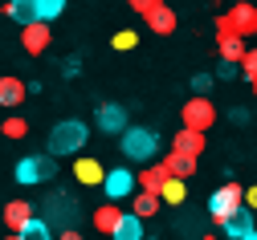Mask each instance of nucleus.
Instances as JSON below:
<instances>
[{
  "instance_id": "1",
  "label": "nucleus",
  "mask_w": 257,
  "mask_h": 240,
  "mask_svg": "<svg viewBox=\"0 0 257 240\" xmlns=\"http://www.w3.org/2000/svg\"><path fill=\"white\" fill-rule=\"evenodd\" d=\"M245 191H249V187H241V183H224V187L212 191V199H208V216H212L216 228H229V224L245 212Z\"/></svg>"
},
{
  "instance_id": "2",
  "label": "nucleus",
  "mask_w": 257,
  "mask_h": 240,
  "mask_svg": "<svg viewBox=\"0 0 257 240\" xmlns=\"http://www.w3.org/2000/svg\"><path fill=\"white\" fill-rule=\"evenodd\" d=\"M82 143H86V122H78V118H66L49 130V155L53 159L57 155H78Z\"/></svg>"
},
{
  "instance_id": "3",
  "label": "nucleus",
  "mask_w": 257,
  "mask_h": 240,
  "mask_svg": "<svg viewBox=\"0 0 257 240\" xmlns=\"http://www.w3.org/2000/svg\"><path fill=\"white\" fill-rule=\"evenodd\" d=\"M143 21H147V29L155 33V37H172V33H176V13L164 5V0H135V5H131Z\"/></svg>"
},
{
  "instance_id": "4",
  "label": "nucleus",
  "mask_w": 257,
  "mask_h": 240,
  "mask_svg": "<svg viewBox=\"0 0 257 240\" xmlns=\"http://www.w3.org/2000/svg\"><path fill=\"white\" fill-rule=\"evenodd\" d=\"M159 151V130H151V126H131V130H126L122 134V155L126 159H151Z\"/></svg>"
},
{
  "instance_id": "5",
  "label": "nucleus",
  "mask_w": 257,
  "mask_h": 240,
  "mask_svg": "<svg viewBox=\"0 0 257 240\" xmlns=\"http://www.w3.org/2000/svg\"><path fill=\"white\" fill-rule=\"evenodd\" d=\"M57 175V159L53 155H25L17 163V179L29 187V183H49Z\"/></svg>"
},
{
  "instance_id": "6",
  "label": "nucleus",
  "mask_w": 257,
  "mask_h": 240,
  "mask_svg": "<svg viewBox=\"0 0 257 240\" xmlns=\"http://www.w3.org/2000/svg\"><path fill=\"white\" fill-rule=\"evenodd\" d=\"M180 118H184V130L208 134V126H216V106H212V98H188L184 110H180Z\"/></svg>"
},
{
  "instance_id": "7",
  "label": "nucleus",
  "mask_w": 257,
  "mask_h": 240,
  "mask_svg": "<svg viewBox=\"0 0 257 240\" xmlns=\"http://www.w3.org/2000/svg\"><path fill=\"white\" fill-rule=\"evenodd\" d=\"M33 220H37V208H33L29 199H9V203H5V224H9L13 236H21Z\"/></svg>"
},
{
  "instance_id": "8",
  "label": "nucleus",
  "mask_w": 257,
  "mask_h": 240,
  "mask_svg": "<svg viewBox=\"0 0 257 240\" xmlns=\"http://www.w3.org/2000/svg\"><path fill=\"white\" fill-rule=\"evenodd\" d=\"M122 220H126V212L118 208L114 199H106L102 208H94V216H90V224H94V232H102V236H114Z\"/></svg>"
},
{
  "instance_id": "9",
  "label": "nucleus",
  "mask_w": 257,
  "mask_h": 240,
  "mask_svg": "<svg viewBox=\"0 0 257 240\" xmlns=\"http://www.w3.org/2000/svg\"><path fill=\"white\" fill-rule=\"evenodd\" d=\"M49 41H53V29H49L45 21L21 29V45H25V53H29V57H41V53L49 49Z\"/></svg>"
},
{
  "instance_id": "10",
  "label": "nucleus",
  "mask_w": 257,
  "mask_h": 240,
  "mask_svg": "<svg viewBox=\"0 0 257 240\" xmlns=\"http://www.w3.org/2000/svg\"><path fill=\"white\" fill-rule=\"evenodd\" d=\"M102 191L118 203L122 195H135V191H139V175H135V171H126V167H118V171L106 175V187H102Z\"/></svg>"
},
{
  "instance_id": "11",
  "label": "nucleus",
  "mask_w": 257,
  "mask_h": 240,
  "mask_svg": "<svg viewBox=\"0 0 257 240\" xmlns=\"http://www.w3.org/2000/svg\"><path fill=\"white\" fill-rule=\"evenodd\" d=\"M204 147H208V139H204L200 130H184V126H180L176 139H172V151H176V155H188V159H200Z\"/></svg>"
},
{
  "instance_id": "12",
  "label": "nucleus",
  "mask_w": 257,
  "mask_h": 240,
  "mask_svg": "<svg viewBox=\"0 0 257 240\" xmlns=\"http://www.w3.org/2000/svg\"><path fill=\"white\" fill-rule=\"evenodd\" d=\"M106 175H110V171H102L98 159H78L74 163V179L82 187H106Z\"/></svg>"
},
{
  "instance_id": "13",
  "label": "nucleus",
  "mask_w": 257,
  "mask_h": 240,
  "mask_svg": "<svg viewBox=\"0 0 257 240\" xmlns=\"http://www.w3.org/2000/svg\"><path fill=\"white\" fill-rule=\"evenodd\" d=\"M229 21H233V29H237L241 41L257 37V9H253V5H233V9H229Z\"/></svg>"
},
{
  "instance_id": "14",
  "label": "nucleus",
  "mask_w": 257,
  "mask_h": 240,
  "mask_svg": "<svg viewBox=\"0 0 257 240\" xmlns=\"http://www.w3.org/2000/svg\"><path fill=\"white\" fill-rule=\"evenodd\" d=\"M159 163H164V171H168L172 179H184V183L196 175V167H200V159H188V155H176V151H172V155H164Z\"/></svg>"
},
{
  "instance_id": "15",
  "label": "nucleus",
  "mask_w": 257,
  "mask_h": 240,
  "mask_svg": "<svg viewBox=\"0 0 257 240\" xmlns=\"http://www.w3.org/2000/svg\"><path fill=\"white\" fill-rule=\"evenodd\" d=\"M98 126H102L106 134H126V130H131V126H126V110H122V106H114V102L98 106Z\"/></svg>"
},
{
  "instance_id": "16",
  "label": "nucleus",
  "mask_w": 257,
  "mask_h": 240,
  "mask_svg": "<svg viewBox=\"0 0 257 240\" xmlns=\"http://www.w3.org/2000/svg\"><path fill=\"white\" fill-rule=\"evenodd\" d=\"M168 171H164V163H151V167H143L139 171V191H151V195H164V187H168Z\"/></svg>"
},
{
  "instance_id": "17",
  "label": "nucleus",
  "mask_w": 257,
  "mask_h": 240,
  "mask_svg": "<svg viewBox=\"0 0 257 240\" xmlns=\"http://www.w3.org/2000/svg\"><path fill=\"white\" fill-rule=\"evenodd\" d=\"M159 195H151V191H135L131 195V216H139V220H155L159 216Z\"/></svg>"
},
{
  "instance_id": "18",
  "label": "nucleus",
  "mask_w": 257,
  "mask_h": 240,
  "mask_svg": "<svg viewBox=\"0 0 257 240\" xmlns=\"http://www.w3.org/2000/svg\"><path fill=\"white\" fill-rule=\"evenodd\" d=\"M5 17L21 21V29H29V25L41 21V17H37V0H13V5H5Z\"/></svg>"
},
{
  "instance_id": "19",
  "label": "nucleus",
  "mask_w": 257,
  "mask_h": 240,
  "mask_svg": "<svg viewBox=\"0 0 257 240\" xmlns=\"http://www.w3.org/2000/svg\"><path fill=\"white\" fill-rule=\"evenodd\" d=\"M216 49H220V65H241L245 53H249V41H241V37H233V41H216Z\"/></svg>"
},
{
  "instance_id": "20",
  "label": "nucleus",
  "mask_w": 257,
  "mask_h": 240,
  "mask_svg": "<svg viewBox=\"0 0 257 240\" xmlns=\"http://www.w3.org/2000/svg\"><path fill=\"white\" fill-rule=\"evenodd\" d=\"M25 94H29V90H25L21 78H13V74H9V78H0V102H5V106H21Z\"/></svg>"
},
{
  "instance_id": "21",
  "label": "nucleus",
  "mask_w": 257,
  "mask_h": 240,
  "mask_svg": "<svg viewBox=\"0 0 257 240\" xmlns=\"http://www.w3.org/2000/svg\"><path fill=\"white\" fill-rule=\"evenodd\" d=\"M114 240H143V220H139V216H131V212H126V220L118 224V232H114Z\"/></svg>"
},
{
  "instance_id": "22",
  "label": "nucleus",
  "mask_w": 257,
  "mask_h": 240,
  "mask_svg": "<svg viewBox=\"0 0 257 240\" xmlns=\"http://www.w3.org/2000/svg\"><path fill=\"white\" fill-rule=\"evenodd\" d=\"M164 203H172V208H180V203L188 199V183L184 179H168V187H164V195H159Z\"/></svg>"
},
{
  "instance_id": "23",
  "label": "nucleus",
  "mask_w": 257,
  "mask_h": 240,
  "mask_svg": "<svg viewBox=\"0 0 257 240\" xmlns=\"http://www.w3.org/2000/svg\"><path fill=\"white\" fill-rule=\"evenodd\" d=\"M224 232H229V236H233V240H245V236H249V232H253V212H249V208H245V212H241V216H237V220H233V224H229V228H224Z\"/></svg>"
},
{
  "instance_id": "24",
  "label": "nucleus",
  "mask_w": 257,
  "mask_h": 240,
  "mask_svg": "<svg viewBox=\"0 0 257 240\" xmlns=\"http://www.w3.org/2000/svg\"><path fill=\"white\" fill-rule=\"evenodd\" d=\"M61 13H66V5H61V0H37V17L49 25V21H57Z\"/></svg>"
},
{
  "instance_id": "25",
  "label": "nucleus",
  "mask_w": 257,
  "mask_h": 240,
  "mask_svg": "<svg viewBox=\"0 0 257 240\" xmlns=\"http://www.w3.org/2000/svg\"><path fill=\"white\" fill-rule=\"evenodd\" d=\"M110 45H114L118 53H126V49L139 45V33H135V29H122V33H114V37H110Z\"/></svg>"
},
{
  "instance_id": "26",
  "label": "nucleus",
  "mask_w": 257,
  "mask_h": 240,
  "mask_svg": "<svg viewBox=\"0 0 257 240\" xmlns=\"http://www.w3.org/2000/svg\"><path fill=\"white\" fill-rule=\"evenodd\" d=\"M0 130H5V139H25V134H29V122L25 118H5V126H0Z\"/></svg>"
},
{
  "instance_id": "27",
  "label": "nucleus",
  "mask_w": 257,
  "mask_h": 240,
  "mask_svg": "<svg viewBox=\"0 0 257 240\" xmlns=\"http://www.w3.org/2000/svg\"><path fill=\"white\" fill-rule=\"evenodd\" d=\"M21 240H53V232H49V224H45V220H33V224L21 232Z\"/></svg>"
},
{
  "instance_id": "28",
  "label": "nucleus",
  "mask_w": 257,
  "mask_h": 240,
  "mask_svg": "<svg viewBox=\"0 0 257 240\" xmlns=\"http://www.w3.org/2000/svg\"><path fill=\"white\" fill-rule=\"evenodd\" d=\"M241 74H245L249 82H257V45H249V53H245V61H241Z\"/></svg>"
},
{
  "instance_id": "29",
  "label": "nucleus",
  "mask_w": 257,
  "mask_h": 240,
  "mask_svg": "<svg viewBox=\"0 0 257 240\" xmlns=\"http://www.w3.org/2000/svg\"><path fill=\"white\" fill-rule=\"evenodd\" d=\"M192 90H196V98H208V90H212V78H208V74H196V78H192Z\"/></svg>"
},
{
  "instance_id": "30",
  "label": "nucleus",
  "mask_w": 257,
  "mask_h": 240,
  "mask_svg": "<svg viewBox=\"0 0 257 240\" xmlns=\"http://www.w3.org/2000/svg\"><path fill=\"white\" fill-rule=\"evenodd\" d=\"M245 208H249V212H257V183L245 191Z\"/></svg>"
},
{
  "instance_id": "31",
  "label": "nucleus",
  "mask_w": 257,
  "mask_h": 240,
  "mask_svg": "<svg viewBox=\"0 0 257 240\" xmlns=\"http://www.w3.org/2000/svg\"><path fill=\"white\" fill-rule=\"evenodd\" d=\"M57 240H82V232H74V228H66V232H61Z\"/></svg>"
},
{
  "instance_id": "32",
  "label": "nucleus",
  "mask_w": 257,
  "mask_h": 240,
  "mask_svg": "<svg viewBox=\"0 0 257 240\" xmlns=\"http://www.w3.org/2000/svg\"><path fill=\"white\" fill-rule=\"evenodd\" d=\"M245 240H257V228H253V232H249V236H245Z\"/></svg>"
},
{
  "instance_id": "33",
  "label": "nucleus",
  "mask_w": 257,
  "mask_h": 240,
  "mask_svg": "<svg viewBox=\"0 0 257 240\" xmlns=\"http://www.w3.org/2000/svg\"><path fill=\"white\" fill-rule=\"evenodd\" d=\"M5 240H21V236H13V232H9V236H5Z\"/></svg>"
},
{
  "instance_id": "34",
  "label": "nucleus",
  "mask_w": 257,
  "mask_h": 240,
  "mask_svg": "<svg viewBox=\"0 0 257 240\" xmlns=\"http://www.w3.org/2000/svg\"><path fill=\"white\" fill-rule=\"evenodd\" d=\"M253 98H257V82H253Z\"/></svg>"
}]
</instances>
